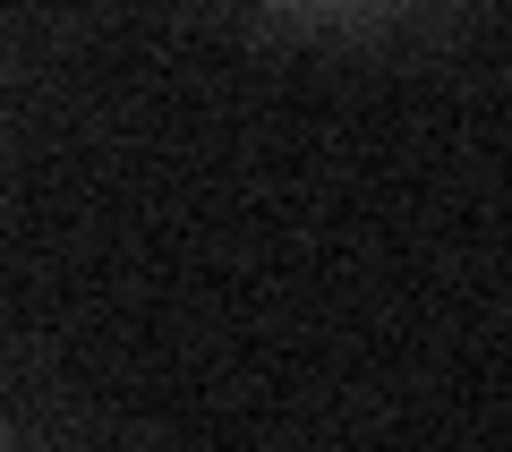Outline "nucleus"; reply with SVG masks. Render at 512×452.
Listing matches in <instances>:
<instances>
[{"instance_id":"obj_1","label":"nucleus","mask_w":512,"mask_h":452,"mask_svg":"<svg viewBox=\"0 0 512 452\" xmlns=\"http://www.w3.org/2000/svg\"><path fill=\"white\" fill-rule=\"evenodd\" d=\"M265 18H291V26H384L419 9V0H256Z\"/></svg>"}]
</instances>
